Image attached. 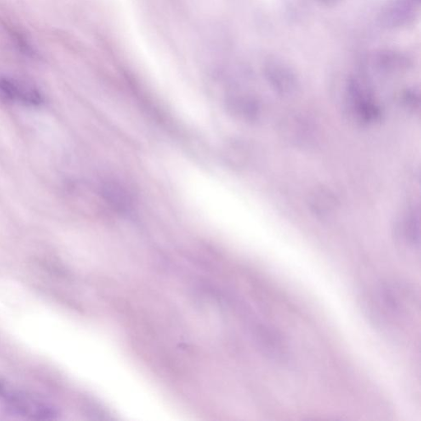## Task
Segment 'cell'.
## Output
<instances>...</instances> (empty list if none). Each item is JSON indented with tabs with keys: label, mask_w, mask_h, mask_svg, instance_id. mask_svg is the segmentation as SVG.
<instances>
[{
	"label": "cell",
	"mask_w": 421,
	"mask_h": 421,
	"mask_svg": "<svg viewBox=\"0 0 421 421\" xmlns=\"http://www.w3.org/2000/svg\"><path fill=\"white\" fill-rule=\"evenodd\" d=\"M0 94L8 100L31 106H38L44 102L43 96L36 87L3 76H0Z\"/></svg>",
	"instance_id": "cell-1"
},
{
	"label": "cell",
	"mask_w": 421,
	"mask_h": 421,
	"mask_svg": "<svg viewBox=\"0 0 421 421\" xmlns=\"http://www.w3.org/2000/svg\"><path fill=\"white\" fill-rule=\"evenodd\" d=\"M282 135L289 143L299 148H308L315 138L314 128L311 123L300 116H289L281 122Z\"/></svg>",
	"instance_id": "cell-2"
},
{
	"label": "cell",
	"mask_w": 421,
	"mask_h": 421,
	"mask_svg": "<svg viewBox=\"0 0 421 421\" xmlns=\"http://www.w3.org/2000/svg\"><path fill=\"white\" fill-rule=\"evenodd\" d=\"M308 204L315 217L320 219H327L337 212L339 207V200L329 188L320 186L312 191Z\"/></svg>",
	"instance_id": "cell-3"
},
{
	"label": "cell",
	"mask_w": 421,
	"mask_h": 421,
	"mask_svg": "<svg viewBox=\"0 0 421 421\" xmlns=\"http://www.w3.org/2000/svg\"><path fill=\"white\" fill-rule=\"evenodd\" d=\"M397 234L401 242L407 247L413 249L420 247L421 215L419 208L411 207L405 212L399 224Z\"/></svg>",
	"instance_id": "cell-4"
},
{
	"label": "cell",
	"mask_w": 421,
	"mask_h": 421,
	"mask_svg": "<svg viewBox=\"0 0 421 421\" xmlns=\"http://www.w3.org/2000/svg\"><path fill=\"white\" fill-rule=\"evenodd\" d=\"M227 106L233 115L245 122H258L263 114V106L260 101L251 96L232 97Z\"/></svg>",
	"instance_id": "cell-5"
},
{
	"label": "cell",
	"mask_w": 421,
	"mask_h": 421,
	"mask_svg": "<svg viewBox=\"0 0 421 421\" xmlns=\"http://www.w3.org/2000/svg\"><path fill=\"white\" fill-rule=\"evenodd\" d=\"M103 198L110 207L120 213H128L133 207V198L125 187L115 181L105 183L101 188Z\"/></svg>",
	"instance_id": "cell-6"
},
{
	"label": "cell",
	"mask_w": 421,
	"mask_h": 421,
	"mask_svg": "<svg viewBox=\"0 0 421 421\" xmlns=\"http://www.w3.org/2000/svg\"><path fill=\"white\" fill-rule=\"evenodd\" d=\"M268 80L276 92L284 97H292L298 90V84L293 75L281 69L268 72Z\"/></svg>",
	"instance_id": "cell-7"
},
{
	"label": "cell",
	"mask_w": 421,
	"mask_h": 421,
	"mask_svg": "<svg viewBox=\"0 0 421 421\" xmlns=\"http://www.w3.org/2000/svg\"><path fill=\"white\" fill-rule=\"evenodd\" d=\"M401 104L404 110L411 114H415L421 107L420 95L413 90L407 91L401 96Z\"/></svg>",
	"instance_id": "cell-8"
}]
</instances>
